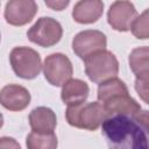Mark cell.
I'll return each mask as SVG.
<instances>
[{"instance_id":"1","label":"cell","mask_w":149,"mask_h":149,"mask_svg":"<svg viewBox=\"0 0 149 149\" xmlns=\"http://www.w3.org/2000/svg\"><path fill=\"white\" fill-rule=\"evenodd\" d=\"M149 118L147 111L134 116L111 115L101 123L108 149H148Z\"/></svg>"},{"instance_id":"2","label":"cell","mask_w":149,"mask_h":149,"mask_svg":"<svg viewBox=\"0 0 149 149\" xmlns=\"http://www.w3.org/2000/svg\"><path fill=\"white\" fill-rule=\"evenodd\" d=\"M107 116L106 109L99 101L68 106L65 112V118L70 126L86 130H95Z\"/></svg>"},{"instance_id":"3","label":"cell","mask_w":149,"mask_h":149,"mask_svg":"<svg viewBox=\"0 0 149 149\" xmlns=\"http://www.w3.org/2000/svg\"><path fill=\"white\" fill-rule=\"evenodd\" d=\"M86 76L93 83L101 84L115 78L119 73V62L115 55L108 50L97 51L84 59Z\"/></svg>"},{"instance_id":"4","label":"cell","mask_w":149,"mask_h":149,"mask_svg":"<svg viewBox=\"0 0 149 149\" xmlns=\"http://www.w3.org/2000/svg\"><path fill=\"white\" fill-rule=\"evenodd\" d=\"M9 62L14 73L23 79L36 78L42 70L38 52L29 47H15L9 54Z\"/></svg>"},{"instance_id":"5","label":"cell","mask_w":149,"mask_h":149,"mask_svg":"<svg viewBox=\"0 0 149 149\" xmlns=\"http://www.w3.org/2000/svg\"><path fill=\"white\" fill-rule=\"evenodd\" d=\"M63 35L61 23L49 16L40 17L27 31V37L30 42L43 47H52L58 43Z\"/></svg>"},{"instance_id":"6","label":"cell","mask_w":149,"mask_h":149,"mask_svg":"<svg viewBox=\"0 0 149 149\" xmlns=\"http://www.w3.org/2000/svg\"><path fill=\"white\" fill-rule=\"evenodd\" d=\"M43 73L49 84L54 86H63L73 73L72 63L68 56L55 52L45 57L43 63Z\"/></svg>"},{"instance_id":"7","label":"cell","mask_w":149,"mask_h":149,"mask_svg":"<svg viewBox=\"0 0 149 149\" xmlns=\"http://www.w3.org/2000/svg\"><path fill=\"white\" fill-rule=\"evenodd\" d=\"M107 38L100 30L87 29L78 33L72 40V50L81 59H85L90 55L106 50Z\"/></svg>"},{"instance_id":"8","label":"cell","mask_w":149,"mask_h":149,"mask_svg":"<svg viewBox=\"0 0 149 149\" xmlns=\"http://www.w3.org/2000/svg\"><path fill=\"white\" fill-rule=\"evenodd\" d=\"M136 17V8L130 1H115L107 13L109 26L118 31H128Z\"/></svg>"},{"instance_id":"9","label":"cell","mask_w":149,"mask_h":149,"mask_svg":"<svg viewBox=\"0 0 149 149\" xmlns=\"http://www.w3.org/2000/svg\"><path fill=\"white\" fill-rule=\"evenodd\" d=\"M37 13V3L33 0H10L5 7V19L12 26H24Z\"/></svg>"},{"instance_id":"10","label":"cell","mask_w":149,"mask_h":149,"mask_svg":"<svg viewBox=\"0 0 149 149\" xmlns=\"http://www.w3.org/2000/svg\"><path fill=\"white\" fill-rule=\"evenodd\" d=\"M29 91L16 84H8L0 90V104L8 111L20 112L28 107L30 104Z\"/></svg>"},{"instance_id":"11","label":"cell","mask_w":149,"mask_h":149,"mask_svg":"<svg viewBox=\"0 0 149 149\" xmlns=\"http://www.w3.org/2000/svg\"><path fill=\"white\" fill-rule=\"evenodd\" d=\"M29 125L33 132L38 134L54 133L57 126V118L55 112L44 106L34 108L29 114Z\"/></svg>"},{"instance_id":"12","label":"cell","mask_w":149,"mask_h":149,"mask_svg":"<svg viewBox=\"0 0 149 149\" xmlns=\"http://www.w3.org/2000/svg\"><path fill=\"white\" fill-rule=\"evenodd\" d=\"M104 13V2L100 0L78 1L72 9V17L76 22L88 24L98 21Z\"/></svg>"},{"instance_id":"13","label":"cell","mask_w":149,"mask_h":149,"mask_svg":"<svg viewBox=\"0 0 149 149\" xmlns=\"http://www.w3.org/2000/svg\"><path fill=\"white\" fill-rule=\"evenodd\" d=\"M104 108L107 112V115H127L134 116L140 111H142L140 104L134 100L129 94L115 95L102 104Z\"/></svg>"},{"instance_id":"14","label":"cell","mask_w":149,"mask_h":149,"mask_svg":"<svg viewBox=\"0 0 149 149\" xmlns=\"http://www.w3.org/2000/svg\"><path fill=\"white\" fill-rule=\"evenodd\" d=\"M90 93L88 85L81 79H69L62 87L61 98L68 106L78 105L85 102Z\"/></svg>"},{"instance_id":"15","label":"cell","mask_w":149,"mask_h":149,"mask_svg":"<svg viewBox=\"0 0 149 149\" xmlns=\"http://www.w3.org/2000/svg\"><path fill=\"white\" fill-rule=\"evenodd\" d=\"M149 49L148 47H140L132 50L129 55V66L135 73L136 79L148 80L149 78V65H148Z\"/></svg>"},{"instance_id":"16","label":"cell","mask_w":149,"mask_h":149,"mask_svg":"<svg viewBox=\"0 0 149 149\" xmlns=\"http://www.w3.org/2000/svg\"><path fill=\"white\" fill-rule=\"evenodd\" d=\"M120 94H129L128 87L121 79L115 77V78L108 79V80L99 84L97 95H98V100L101 104H104L108 99H111L115 95H120Z\"/></svg>"},{"instance_id":"17","label":"cell","mask_w":149,"mask_h":149,"mask_svg":"<svg viewBox=\"0 0 149 149\" xmlns=\"http://www.w3.org/2000/svg\"><path fill=\"white\" fill-rule=\"evenodd\" d=\"M26 146L28 149H57L58 141L54 133L38 134L31 132L27 135Z\"/></svg>"},{"instance_id":"18","label":"cell","mask_w":149,"mask_h":149,"mask_svg":"<svg viewBox=\"0 0 149 149\" xmlns=\"http://www.w3.org/2000/svg\"><path fill=\"white\" fill-rule=\"evenodd\" d=\"M130 30L133 35L139 40H147L149 37V10L146 9L141 15H137V17L132 23Z\"/></svg>"},{"instance_id":"19","label":"cell","mask_w":149,"mask_h":149,"mask_svg":"<svg viewBox=\"0 0 149 149\" xmlns=\"http://www.w3.org/2000/svg\"><path fill=\"white\" fill-rule=\"evenodd\" d=\"M135 90L137 94L142 98V100L148 104V80L136 79L135 80Z\"/></svg>"},{"instance_id":"20","label":"cell","mask_w":149,"mask_h":149,"mask_svg":"<svg viewBox=\"0 0 149 149\" xmlns=\"http://www.w3.org/2000/svg\"><path fill=\"white\" fill-rule=\"evenodd\" d=\"M0 149H21V147L15 139L3 136L0 137Z\"/></svg>"},{"instance_id":"21","label":"cell","mask_w":149,"mask_h":149,"mask_svg":"<svg viewBox=\"0 0 149 149\" xmlns=\"http://www.w3.org/2000/svg\"><path fill=\"white\" fill-rule=\"evenodd\" d=\"M69 3H70L69 0H65V1H62V0L61 1H45V5L54 10H63Z\"/></svg>"},{"instance_id":"22","label":"cell","mask_w":149,"mask_h":149,"mask_svg":"<svg viewBox=\"0 0 149 149\" xmlns=\"http://www.w3.org/2000/svg\"><path fill=\"white\" fill-rule=\"evenodd\" d=\"M2 125H3V116H2V114L0 113V128L2 127Z\"/></svg>"},{"instance_id":"23","label":"cell","mask_w":149,"mask_h":149,"mask_svg":"<svg viewBox=\"0 0 149 149\" xmlns=\"http://www.w3.org/2000/svg\"><path fill=\"white\" fill-rule=\"evenodd\" d=\"M0 40H1V35H0Z\"/></svg>"}]
</instances>
